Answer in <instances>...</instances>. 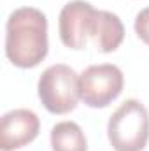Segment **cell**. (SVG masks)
<instances>
[{
	"label": "cell",
	"mask_w": 149,
	"mask_h": 151,
	"mask_svg": "<svg viewBox=\"0 0 149 151\" xmlns=\"http://www.w3.org/2000/svg\"><path fill=\"white\" fill-rule=\"evenodd\" d=\"M58 30L62 42L70 49H84L88 39H93L98 51L112 53L125 39V27L117 14L98 11L84 0H72L63 5Z\"/></svg>",
	"instance_id": "obj_1"
},
{
	"label": "cell",
	"mask_w": 149,
	"mask_h": 151,
	"mask_svg": "<svg viewBox=\"0 0 149 151\" xmlns=\"http://www.w3.org/2000/svg\"><path fill=\"white\" fill-rule=\"evenodd\" d=\"M5 55L19 69H34L47 55V18L35 7H19L5 25Z\"/></svg>",
	"instance_id": "obj_2"
},
{
	"label": "cell",
	"mask_w": 149,
	"mask_h": 151,
	"mask_svg": "<svg viewBox=\"0 0 149 151\" xmlns=\"http://www.w3.org/2000/svg\"><path fill=\"white\" fill-rule=\"evenodd\" d=\"M107 137L116 151H142L149 141V113L135 99L125 100L109 118Z\"/></svg>",
	"instance_id": "obj_3"
},
{
	"label": "cell",
	"mask_w": 149,
	"mask_h": 151,
	"mask_svg": "<svg viewBox=\"0 0 149 151\" xmlns=\"http://www.w3.org/2000/svg\"><path fill=\"white\" fill-rule=\"evenodd\" d=\"M39 99L51 114H67L74 111L81 99L79 76L72 67L56 63L47 67L39 79Z\"/></svg>",
	"instance_id": "obj_4"
},
{
	"label": "cell",
	"mask_w": 149,
	"mask_h": 151,
	"mask_svg": "<svg viewBox=\"0 0 149 151\" xmlns=\"http://www.w3.org/2000/svg\"><path fill=\"white\" fill-rule=\"evenodd\" d=\"M125 86V77L119 67L112 63H100L88 67L79 76L81 99L88 107H107L119 97Z\"/></svg>",
	"instance_id": "obj_5"
},
{
	"label": "cell",
	"mask_w": 149,
	"mask_h": 151,
	"mask_svg": "<svg viewBox=\"0 0 149 151\" xmlns=\"http://www.w3.org/2000/svg\"><path fill=\"white\" fill-rule=\"evenodd\" d=\"M40 121L30 109H14L2 116L0 123V150L14 151L30 144L39 135Z\"/></svg>",
	"instance_id": "obj_6"
},
{
	"label": "cell",
	"mask_w": 149,
	"mask_h": 151,
	"mask_svg": "<svg viewBox=\"0 0 149 151\" xmlns=\"http://www.w3.org/2000/svg\"><path fill=\"white\" fill-rule=\"evenodd\" d=\"M53 151H88L82 128L74 121H60L51 130Z\"/></svg>",
	"instance_id": "obj_7"
},
{
	"label": "cell",
	"mask_w": 149,
	"mask_h": 151,
	"mask_svg": "<svg viewBox=\"0 0 149 151\" xmlns=\"http://www.w3.org/2000/svg\"><path fill=\"white\" fill-rule=\"evenodd\" d=\"M135 34L144 44L149 46V7L142 9L137 16H135Z\"/></svg>",
	"instance_id": "obj_8"
}]
</instances>
